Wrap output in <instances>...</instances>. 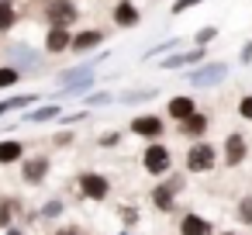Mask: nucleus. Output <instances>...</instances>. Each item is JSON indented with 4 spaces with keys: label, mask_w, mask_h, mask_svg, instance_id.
Returning a JSON list of instances; mask_svg holds the SVG:
<instances>
[{
    "label": "nucleus",
    "mask_w": 252,
    "mask_h": 235,
    "mask_svg": "<svg viewBox=\"0 0 252 235\" xmlns=\"http://www.w3.org/2000/svg\"><path fill=\"white\" fill-rule=\"evenodd\" d=\"M180 235H211V221L204 214H183L180 218Z\"/></svg>",
    "instance_id": "obj_10"
},
{
    "label": "nucleus",
    "mask_w": 252,
    "mask_h": 235,
    "mask_svg": "<svg viewBox=\"0 0 252 235\" xmlns=\"http://www.w3.org/2000/svg\"><path fill=\"white\" fill-rule=\"evenodd\" d=\"M18 25V11H14V4L11 0H0V32H11Z\"/></svg>",
    "instance_id": "obj_18"
},
{
    "label": "nucleus",
    "mask_w": 252,
    "mask_h": 235,
    "mask_svg": "<svg viewBox=\"0 0 252 235\" xmlns=\"http://www.w3.org/2000/svg\"><path fill=\"white\" fill-rule=\"evenodd\" d=\"M100 42H104V32L90 28V32H80V35H73L69 49H76V52H90V49H94V45H100Z\"/></svg>",
    "instance_id": "obj_13"
},
{
    "label": "nucleus",
    "mask_w": 252,
    "mask_h": 235,
    "mask_svg": "<svg viewBox=\"0 0 252 235\" xmlns=\"http://www.w3.org/2000/svg\"><path fill=\"white\" fill-rule=\"evenodd\" d=\"M156 90H135V94H121V104H138V101H149Z\"/></svg>",
    "instance_id": "obj_24"
},
{
    "label": "nucleus",
    "mask_w": 252,
    "mask_h": 235,
    "mask_svg": "<svg viewBox=\"0 0 252 235\" xmlns=\"http://www.w3.org/2000/svg\"><path fill=\"white\" fill-rule=\"evenodd\" d=\"M214 38H218V28H200V32H197V45H204V49H207V42H214Z\"/></svg>",
    "instance_id": "obj_26"
},
{
    "label": "nucleus",
    "mask_w": 252,
    "mask_h": 235,
    "mask_svg": "<svg viewBox=\"0 0 252 235\" xmlns=\"http://www.w3.org/2000/svg\"><path fill=\"white\" fill-rule=\"evenodd\" d=\"M49 156H32V159H25L21 163V180L28 183V187H38L45 176H49Z\"/></svg>",
    "instance_id": "obj_5"
},
{
    "label": "nucleus",
    "mask_w": 252,
    "mask_h": 235,
    "mask_svg": "<svg viewBox=\"0 0 252 235\" xmlns=\"http://www.w3.org/2000/svg\"><path fill=\"white\" fill-rule=\"evenodd\" d=\"M214 163H218V152H214L207 142L190 145V152H187V169H190V173H211Z\"/></svg>",
    "instance_id": "obj_1"
},
{
    "label": "nucleus",
    "mask_w": 252,
    "mask_h": 235,
    "mask_svg": "<svg viewBox=\"0 0 252 235\" xmlns=\"http://www.w3.org/2000/svg\"><path fill=\"white\" fill-rule=\"evenodd\" d=\"M45 18H49L52 28H69L76 21V4H73V0H49Z\"/></svg>",
    "instance_id": "obj_3"
},
{
    "label": "nucleus",
    "mask_w": 252,
    "mask_h": 235,
    "mask_svg": "<svg viewBox=\"0 0 252 235\" xmlns=\"http://www.w3.org/2000/svg\"><path fill=\"white\" fill-rule=\"evenodd\" d=\"M80 194L90 197V201H104V197L111 194V183H107V176H100V173H83V176H80Z\"/></svg>",
    "instance_id": "obj_6"
},
{
    "label": "nucleus",
    "mask_w": 252,
    "mask_h": 235,
    "mask_svg": "<svg viewBox=\"0 0 252 235\" xmlns=\"http://www.w3.org/2000/svg\"><path fill=\"white\" fill-rule=\"evenodd\" d=\"M7 235H21V228H11V225H7Z\"/></svg>",
    "instance_id": "obj_36"
},
{
    "label": "nucleus",
    "mask_w": 252,
    "mask_h": 235,
    "mask_svg": "<svg viewBox=\"0 0 252 235\" xmlns=\"http://www.w3.org/2000/svg\"><path fill=\"white\" fill-rule=\"evenodd\" d=\"M52 118H59V107L52 104V107H38V111H28V121H52Z\"/></svg>",
    "instance_id": "obj_21"
},
{
    "label": "nucleus",
    "mask_w": 252,
    "mask_h": 235,
    "mask_svg": "<svg viewBox=\"0 0 252 235\" xmlns=\"http://www.w3.org/2000/svg\"><path fill=\"white\" fill-rule=\"evenodd\" d=\"M242 63H252V42H249V45L242 49Z\"/></svg>",
    "instance_id": "obj_34"
},
{
    "label": "nucleus",
    "mask_w": 252,
    "mask_h": 235,
    "mask_svg": "<svg viewBox=\"0 0 252 235\" xmlns=\"http://www.w3.org/2000/svg\"><path fill=\"white\" fill-rule=\"evenodd\" d=\"M63 211H66V204H63V201H49V204L42 207V214H45V218H59Z\"/></svg>",
    "instance_id": "obj_25"
},
{
    "label": "nucleus",
    "mask_w": 252,
    "mask_h": 235,
    "mask_svg": "<svg viewBox=\"0 0 252 235\" xmlns=\"http://www.w3.org/2000/svg\"><path fill=\"white\" fill-rule=\"evenodd\" d=\"M166 111H169V118L183 121V118H187V114H193L197 107H193V97H173V101L166 104Z\"/></svg>",
    "instance_id": "obj_15"
},
{
    "label": "nucleus",
    "mask_w": 252,
    "mask_h": 235,
    "mask_svg": "<svg viewBox=\"0 0 252 235\" xmlns=\"http://www.w3.org/2000/svg\"><path fill=\"white\" fill-rule=\"evenodd\" d=\"M114 21H118L121 28H135V25H138V7L128 4V0H121V4H114Z\"/></svg>",
    "instance_id": "obj_14"
},
{
    "label": "nucleus",
    "mask_w": 252,
    "mask_h": 235,
    "mask_svg": "<svg viewBox=\"0 0 252 235\" xmlns=\"http://www.w3.org/2000/svg\"><path fill=\"white\" fill-rule=\"evenodd\" d=\"M21 80V73L14 69V66H0V90H4V87H14Z\"/></svg>",
    "instance_id": "obj_22"
},
{
    "label": "nucleus",
    "mask_w": 252,
    "mask_h": 235,
    "mask_svg": "<svg viewBox=\"0 0 252 235\" xmlns=\"http://www.w3.org/2000/svg\"><path fill=\"white\" fill-rule=\"evenodd\" d=\"M204 132H207V114L193 111V114H187V118H183V135L197 138V135H204Z\"/></svg>",
    "instance_id": "obj_16"
},
{
    "label": "nucleus",
    "mask_w": 252,
    "mask_h": 235,
    "mask_svg": "<svg viewBox=\"0 0 252 235\" xmlns=\"http://www.w3.org/2000/svg\"><path fill=\"white\" fill-rule=\"evenodd\" d=\"M238 221H245V225H252V194L238 201Z\"/></svg>",
    "instance_id": "obj_23"
},
{
    "label": "nucleus",
    "mask_w": 252,
    "mask_h": 235,
    "mask_svg": "<svg viewBox=\"0 0 252 235\" xmlns=\"http://www.w3.org/2000/svg\"><path fill=\"white\" fill-rule=\"evenodd\" d=\"M69 42H73V35H69V28H49V35H45V52H66L69 49Z\"/></svg>",
    "instance_id": "obj_11"
},
{
    "label": "nucleus",
    "mask_w": 252,
    "mask_h": 235,
    "mask_svg": "<svg viewBox=\"0 0 252 235\" xmlns=\"http://www.w3.org/2000/svg\"><path fill=\"white\" fill-rule=\"evenodd\" d=\"M87 104H90V107H104V104H111V94H90Z\"/></svg>",
    "instance_id": "obj_30"
},
{
    "label": "nucleus",
    "mask_w": 252,
    "mask_h": 235,
    "mask_svg": "<svg viewBox=\"0 0 252 235\" xmlns=\"http://www.w3.org/2000/svg\"><path fill=\"white\" fill-rule=\"evenodd\" d=\"M118 138H121V135H118V132H111V135H104V138H100V145H118Z\"/></svg>",
    "instance_id": "obj_32"
},
{
    "label": "nucleus",
    "mask_w": 252,
    "mask_h": 235,
    "mask_svg": "<svg viewBox=\"0 0 252 235\" xmlns=\"http://www.w3.org/2000/svg\"><path fill=\"white\" fill-rule=\"evenodd\" d=\"M197 4H204V0H176V4H173V14H183V11H190V7H197Z\"/></svg>",
    "instance_id": "obj_29"
},
{
    "label": "nucleus",
    "mask_w": 252,
    "mask_h": 235,
    "mask_svg": "<svg viewBox=\"0 0 252 235\" xmlns=\"http://www.w3.org/2000/svg\"><path fill=\"white\" fill-rule=\"evenodd\" d=\"M121 214H125V221H128V225H135V221H138V211H135V207H121Z\"/></svg>",
    "instance_id": "obj_31"
},
{
    "label": "nucleus",
    "mask_w": 252,
    "mask_h": 235,
    "mask_svg": "<svg viewBox=\"0 0 252 235\" xmlns=\"http://www.w3.org/2000/svg\"><path fill=\"white\" fill-rule=\"evenodd\" d=\"M224 73H228V66H224V63H207V66H200V69L187 73V80H190L193 87H214V83H221V80H224Z\"/></svg>",
    "instance_id": "obj_4"
},
{
    "label": "nucleus",
    "mask_w": 252,
    "mask_h": 235,
    "mask_svg": "<svg viewBox=\"0 0 252 235\" xmlns=\"http://www.w3.org/2000/svg\"><path fill=\"white\" fill-rule=\"evenodd\" d=\"M224 235H238V232H224Z\"/></svg>",
    "instance_id": "obj_37"
},
{
    "label": "nucleus",
    "mask_w": 252,
    "mask_h": 235,
    "mask_svg": "<svg viewBox=\"0 0 252 235\" xmlns=\"http://www.w3.org/2000/svg\"><path fill=\"white\" fill-rule=\"evenodd\" d=\"M32 101H38L35 94H25V97H11V101H0V118L7 111H21V107H32Z\"/></svg>",
    "instance_id": "obj_19"
},
{
    "label": "nucleus",
    "mask_w": 252,
    "mask_h": 235,
    "mask_svg": "<svg viewBox=\"0 0 252 235\" xmlns=\"http://www.w3.org/2000/svg\"><path fill=\"white\" fill-rule=\"evenodd\" d=\"M204 59V45H197L193 52H176V56H166L159 66L162 69H180V66H193V63H200Z\"/></svg>",
    "instance_id": "obj_9"
},
{
    "label": "nucleus",
    "mask_w": 252,
    "mask_h": 235,
    "mask_svg": "<svg viewBox=\"0 0 252 235\" xmlns=\"http://www.w3.org/2000/svg\"><path fill=\"white\" fill-rule=\"evenodd\" d=\"M176 45H180V42H162V45H156V49H149V52H145V59H152V56H162V52H173Z\"/></svg>",
    "instance_id": "obj_28"
},
{
    "label": "nucleus",
    "mask_w": 252,
    "mask_h": 235,
    "mask_svg": "<svg viewBox=\"0 0 252 235\" xmlns=\"http://www.w3.org/2000/svg\"><path fill=\"white\" fill-rule=\"evenodd\" d=\"M238 118H245V121H252V94L238 101Z\"/></svg>",
    "instance_id": "obj_27"
},
{
    "label": "nucleus",
    "mask_w": 252,
    "mask_h": 235,
    "mask_svg": "<svg viewBox=\"0 0 252 235\" xmlns=\"http://www.w3.org/2000/svg\"><path fill=\"white\" fill-rule=\"evenodd\" d=\"M56 235H80V228H59Z\"/></svg>",
    "instance_id": "obj_35"
},
{
    "label": "nucleus",
    "mask_w": 252,
    "mask_h": 235,
    "mask_svg": "<svg viewBox=\"0 0 252 235\" xmlns=\"http://www.w3.org/2000/svg\"><path fill=\"white\" fill-rule=\"evenodd\" d=\"M242 159H245V138L235 132V135L224 138V163H228V166H238Z\"/></svg>",
    "instance_id": "obj_12"
},
{
    "label": "nucleus",
    "mask_w": 252,
    "mask_h": 235,
    "mask_svg": "<svg viewBox=\"0 0 252 235\" xmlns=\"http://www.w3.org/2000/svg\"><path fill=\"white\" fill-rule=\"evenodd\" d=\"M118 235H128V232H118Z\"/></svg>",
    "instance_id": "obj_38"
},
{
    "label": "nucleus",
    "mask_w": 252,
    "mask_h": 235,
    "mask_svg": "<svg viewBox=\"0 0 252 235\" xmlns=\"http://www.w3.org/2000/svg\"><path fill=\"white\" fill-rule=\"evenodd\" d=\"M131 132L142 135V138H159V135H162V118H156V114H142V118L131 121Z\"/></svg>",
    "instance_id": "obj_8"
},
{
    "label": "nucleus",
    "mask_w": 252,
    "mask_h": 235,
    "mask_svg": "<svg viewBox=\"0 0 252 235\" xmlns=\"http://www.w3.org/2000/svg\"><path fill=\"white\" fill-rule=\"evenodd\" d=\"M180 187H183V180H180V176H173V180L159 183V187L152 190V204H156L159 211H173V201H176Z\"/></svg>",
    "instance_id": "obj_7"
},
{
    "label": "nucleus",
    "mask_w": 252,
    "mask_h": 235,
    "mask_svg": "<svg viewBox=\"0 0 252 235\" xmlns=\"http://www.w3.org/2000/svg\"><path fill=\"white\" fill-rule=\"evenodd\" d=\"M66 142H73V135H69V132H59V135H56V145H66Z\"/></svg>",
    "instance_id": "obj_33"
},
{
    "label": "nucleus",
    "mask_w": 252,
    "mask_h": 235,
    "mask_svg": "<svg viewBox=\"0 0 252 235\" xmlns=\"http://www.w3.org/2000/svg\"><path fill=\"white\" fill-rule=\"evenodd\" d=\"M21 156H25V145H21V142H14V138L0 142V166H7V163H18Z\"/></svg>",
    "instance_id": "obj_17"
},
{
    "label": "nucleus",
    "mask_w": 252,
    "mask_h": 235,
    "mask_svg": "<svg viewBox=\"0 0 252 235\" xmlns=\"http://www.w3.org/2000/svg\"><path fill=\"white\" fill-rule=\"evenodd\" d=\"M142 166H145V173L162 176V173H169L173 156H169V149H166V145H149V149L142 152Z\"/></svg>",
    "instance_id": "obj_2"
},
{
    "label": "nucleus",
    "mask_w": 252,
    "mask_h": 235,
    "mask_svg": "<svg viewBox=\"0 0 252 235\" xmlns=\"http://www.w3.org/2000/svg\"><path fill=\"white\" fill-rule=\"evenodd\" d=\"M14 211H18V201H14V197H0V228L11 225Z\"/></svg>",
    "instance_id": "obj_20"
}]
</instances>
